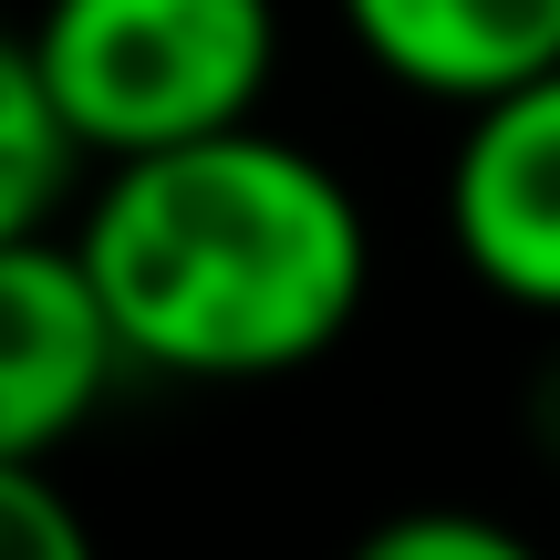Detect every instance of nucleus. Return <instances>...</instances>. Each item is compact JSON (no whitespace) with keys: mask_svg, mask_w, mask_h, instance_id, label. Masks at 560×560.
Returning <instances> with one entry per match:
<instances>
[{"mask_svg":"<svg viewBox=\"0 0 560 560\" xmlns=\"http://www.w3.org/2000/svg\"><path fill=\"white\" fill-rule=\"evenodd\" d=\"M73 260L136 374L270 384L353 332L374 291V229L342 166L249 115L115 156L83 198Z\"/></svg>","mask_w":560,"mask_h":560,"instance_id":"1","label":"nucleus"},{"mask_svg":"<svg viewBox=\"0 0 560 560\" xmlns=\"http://www.w3.org/2000/svg\"><path fill=\"white\" fill-rule=\"evenodd\" d=\"M21 42L73 156L115 166L260 115L280 73V0H42Z\"/></svg>","mask_w":560,"mask_h":560,"instance_id":"2","label":"nucleus"},{"mask_svg":"<svg viewBox=\"0 0 560 560\" xmlns=\"http://www.w3.org/2000/svg\"><path fill=\"white\" fill-rule=\"evenodd\" d=\"M446 240L478 291L560 322V62L467 104L446 156Z\"/></svg>","mask_w":560,"mask_h":560,"instance_id":"3","label":"nucleus"},{"mask_svg":"<svg viewBox=\"0 0 560 560\" xmlns=\"http://www.w3.org/2000/svg\"><path fill=\"white\" fill-rule=\"evenodd\" d=\"M115 374L125 353L73 240H52V229L0 240V457L52 467L115 395Z\"/></svg>","mask_w":560,"mask_h":560,"instance_id":"4","label":"nucleus"},{"mask_svg":"<svg viewBox=\"0 0 560 560\" xmlns=\"http://www.w3.org/2000/svg\"><path fill=\"white\" fill-rule=\"evenodd\" d=\"M342 32L405 94L478 104L499 83L560 62V0H342Z\"/></svg>","mask_w":560,"mask_h":560,"instance_id":"5","label":"nucleus"},{"mask_svg":"<svg viewBox=\"0 0 560 560\" xmlns=\"http://www.w3.org/2000/svg\"><path fill=\"white\" fill-rule=\"evenodd\" d=\"M73 136L52 125V104H42V73H32V42L0 32V240H21V229H52L62 187H73Z\"/></svg>","mask_w":560,"mask_h":560,"instance_id":"6","label":"nucleus"},{"mask_svg":"<svg viewBox=\"0 0 560 560\" xmlns=\"http://www.w3.org/2000/svg\"><path fill=\"white\" fill-rule=\"evenodd\" d=\"M342 560H540L509 520H488V509H395V520H374Z\"/></svg>","mask_w":560,"mask_h":560,"instance_id":"7","label":"nucleus"},{"mask_svg":"<svg viewBox=\"0 0 560 560\" xmlns=\"http://www.w3.org/2000/svg\"><path fill=\"white\" fill-rule=\"evenodd\" d=\"M0 560H94V529L52 488V467L0 457Z\"/></svg>","mask_w":560,"mask_h":560,"instance_id":"8","label":"nucleus"}]
</instances>
